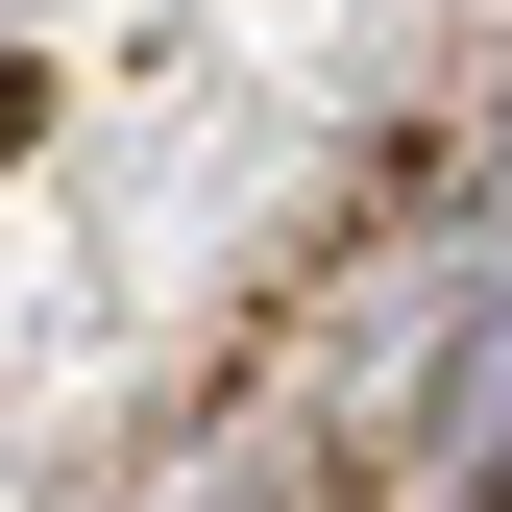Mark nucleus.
I'll return each instance as SVG.
<instances>
[{
	"instance_id": "obj_1",
	"label": "nucleus",
	"mask_w": 512,
	"mask_h": 512,
	"mask_svg": "<svg viewBox=\"0 0 512 512\" xmlns=\"http://www.w3.org/2000/svg\"><path fill=\"white\" fill-rule=\"evenodd\" d=\"M439 464H464V488H512V317H488V366H464V391H439Z\"/></svg>"
}]
</instances>
